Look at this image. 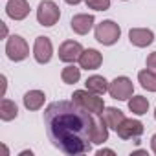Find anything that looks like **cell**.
Here are the masks:
<instances>
[{"instance_id": "obj_18", "label": "cell", "mask_w": 156, "mask_h": 156, "mask_svg": "<svg viewBox=\"0 0 156 156\" xmlns=\"http://www.w3.org/2000/svg\"><path fill=\"white\" fill-rule=\"evenodd\" d=\"M127 105H129V110L136 116H143L149 112V99L143 96H132L127 101Z\"/></svg>"}, {"instance_id": "obj_30", "label": "cell", "mask_w": 156, "mask_h": 156, "mask_svg": "<svg viewBox=\"0 0 156 156\" xmlns=\"http://www.w3.org/2000/svg\"><path fill=\"white\" fill-rule=\"evenodd\" d=\"M154 119H156V108H154Z\"/></svg>"}, {"instance_id": "obj_24", "label": "cell", "mask_w": 156, "mask_h": 156, "mask_svg": "<svg viewBox=\"0 0 156 156\" xmlns=\"http://www.w3.org/2000/svg\"><path fill=\"white\" fill-rule=\"evenodd\" d=\"M103 154H110V156H114V151H112V149H99V151H98V156H103Z\"/></svg>"}, {"instance_id": "obj_10", "label": "cell", "mask_w": 156, "mask_h": 156, "mask_svg": "<svg viewBox=\"0 0 156 156\" xmlns=\"http://www.w3.org/2000/svg\"><path fill=\"white\" fill-rule=\"evenodd\" d=\"M129 41L136 48H147L154 42V33L149 28H132L129 31Z\"/></svg>"}, {"instance_id": "obj_23", "label": "cell", "mask_w": 156, "mask_h": 156, "mask_svg": "<svg viewBox=\"0 0 156 156\" xmlns=\"http://www.w3.org/2000/svg\"><path fill=\"white\" fill-rule=\"evenodd\" d=\"M145 66H147L151 72H154V73H156V51L149 53V57H147V61H145Z\"/></svg>"}, {"instance_id": "obj_12", "label": "cell", "mask_w": 156, "mask_h": 156, "mask_svg": "<svg viewBox=\"0 0 156 156\" xmlns=\"http://www.w3.org/2000/svg\"><path fill=\"white\" fill-rule=\"evenodd\" d=\"M6 15L13 20H24L30 15V4L28 0H8L6 4Z\"/></svg>"}, {"instance_id": "obj_2", "label": "cell", "mask_w": 156, "mask_h": 156, "mask_svg": "<svg viewBox=\"0 0 156 156\" xmlns=\"http://www.w3.org/2000/svg\"><path fill=\"white\" fill-rule=\"evenodd\" d=\"M72 101L73 103H77L81 108H85L87 112H90V114H103V110H105V101H103V98H99L98 94H94V92H90V90H75L73 94H72Z\"/></svg>"}, {"instance_id": "obj_4", "label": "cell", "mask_w": 156, "mask_h": 156, "mask_svg": "<svg viewBox=\"0 0 156 156\" xmlns=\"http://www.w3.org/2000/svg\"><path fill=\"white\" fill-rule=\"evenodd\" d=\"M61 19V9L53 0H42L37 8V20L44 28H51L59 22Z\"/></svg>"}, {"instance_id": "obj_22", "label": "cell", "mask_w": 156, "mask_h": 156, "mask_svg": "<svg viewBox=\"0 0 156 156\" xmlns=\"http://www.w3.org/2000/svg\"><path fill=\"white\" fill-rule=\"evenodd\" d=\"M85 4L94 11H107L110 8V0H85Z\"/></svg>"}, {"instance_id": "obj_11", "label": "cell", "mask_w": 156, "mask_h": 156, "mask_svg": "<svg viewBox=\"0 0 156 156\" xmlns=\"http://www.w3.org/2000/svg\"><path fill=\"white\" fill-rule=\"evenodd\" d=\"M94 22H96L94 15H90V13H79V15H73V17H72L70 28H72V31L77 33V35H87V33L94 28Z\"/></svg>"}, {"instance_id": "obj_7", "label": "cell", "mask_w": 156, "mask_h": 156, "mask_svg": "<svg viewBox=\"0 0 156 156\" xmlns=\"http://www.w3.org/2000/svg\"><path fill=\"white\" fill-rule=\"evenodd\" d=\"M33 57L39 64H48L53 57V44L48 37L41 35L35 39V44H33Z\"/></svg>"}, {"instance_id": "obj_15", "label": "cell", "mask_w": 156, "mask_h": 156, "mask_svg": "<svg viewBox=\"0 0 156 156\" xmlns=\"http://www.w3.org/2000/svg\"><path fill=\"white\" fill-rule=\"evenodd\" d=\"M44 99H46V96H44L42 90H30V92L24 94L22 103H24L26 110H31V112H33V110H41V108H42Z\"/></svg>"}, {"instance_id": "obj_27", "label": "cell", "mask_w": 156, "mask_h": 156, "mask_svg": "<svg viewBox=\"0 0 156 156\" xmlns=\"http://www.w3.org/2000/svg\"><path fill=\"white\" fill-rule=\"evenodd\" d=\"M151 149H152V152L156 154V134H152V138H151Z\"/></svg>"}, {"instance_id": "obj_5", "label": "cell", "mask_w": 156, "mask_h": 156, "mask_svg": "<svg viewBox=\"0 0 156 156\" xmlns=\"http://www.w3.org/2000/svg\"><path fill=\"white\" fill-rule=\"evenodd\" d=\"M6 55L13 62H20L30 55V46L24 37L20 35H11L6 41Z\"/></svg>"}, {"instance_id": "obj_21", "label": "cell", "mask_w": 156, "mask_h": 156, "mask_svg": "<svg viewBox=\"0 0 156 156\" xmlns=\"http://www.w3.org/2000/svg\"><path fill=\"white\" fill-rule=\"evenodd\" d=\"M108 127H107V123L103 121V119H96V123H94V130H92V143H96V145H101V143H105L107 140H108Z\"/></svg>"}, {"instance_id": "obj_16", "label": "cell", "mask_w": 156, "mask_h": 156, "mask_svg": "<svg viewBox=\"0 0 156 156\" xmlns=\"http://www.w3.org/2000/svg\"><path fill=\"white\" fill-rule=\"evenodd\" d=\"M85 85H87V90H90V92H94L98 96H103V94L108 92V85L110 83L105 79L103 75H90L85 81Z\"/></svg>"}, {"instance_id": "obj_20", "label": "cell", "mask_w": 156, "mask_h": 156, "mask_svg": "<svg viewBox=\"0 0 156 156\" xmlns=\"http://www.w3.org/2000/svg\"><path fill=\"white\" fill-rule=\"evenodd\" d=\"M61 79H62V83H66V85H75V83H79V79H81V66L77 68L73 62L68 64V66H64L62 72H61Z\"/></svg>"}, {"instance_id": "obj_6", "label": "cell", "mask_w": 156, "mask_h": 156, "mask_svg": "<svg viewBox=\"0 0 156 156\" xmlns=\"http://www.w3.org/2000/svg\"><path fill=\"white\" fill-rule=\"evenodd\" d=\"M108 94L112 99H118V101H129L132 96H134V85L129 77L125 75H119L116 77L114 81H110L108 85Z\"/></svg>"}, {"instance_id": "obj_13", "label": "cell", "mask_w": 156, "mask_h": 156, "mask_svg": "<svg viewBox=\"0 0 156 156\" xmlns=\"http://www.w3.org/2000/svg\"><path fill=\"white\" fill-rule=\"evenodd\" d=\"M103 64V55L94 50V48H88V50H83L81 57H79V66L81 70H98L99 66Z\"/></svg>"}, {"instance_id": "obj_26", "label": "cell", "mask_w": 156, "mask_h": 156, "mask_svg": "<svg viewBox=\"0 0 156 156\" xmlns=\"http://www.w3.org/2000/svg\"><path fill=\"white\" fill-rule=\"evenodd\" d=\"M0 26H2V39H8V26H6V22H0Z\"/></svg>"}, {"instance_id": "obj_3", "label": "cell", "mask_w": 156, "mask_h": 156, "mask_svg": "<svg viewBox=\"0 0 156 156\" xmlns=\"http://www.w3.org/2000/svg\"><path fill=\"white\" fill-rule=\"evenodd\" d=\"M94 37H96V41H98L99 44H103V46H112V44H116V42L119 41V37H121V28H119V24H116L114 20H103V22H99V24L96 26Z\"/></svg>"}, {"instance_id": "obj_29", "label": "cell", "mask_w": 156, "mask_h": 156, "mask_svg": "<svg viewBox=\"0 0 156 156\" xmlns=\"http://www.w3.org/2000/svg\"><path fill=\"white\" fill-rule=\"evenodd\" d=\"M26 154H30V156H31L33 152H31V151H22V152H20V156H26Z\"/></svg>"}, {"instance_id": "obj_19", "label": "cell", "mask_w": 156, "mask_h": 156, "mask_svg": "<svg viewBox=\"0 0 156 156\" xmlns=\"http://www.w3.org/2000/svg\"><path fill=\"white\" fill-rule=\"evenodd\" d=\"M138 83H140L141 88H145L147 92H156V73L151 72L149 68L138 72Z\"/></svg>"}, {"instance_id": "obj_14", "label": "cell", "mask_w": 156, "mask_h": 156, "mask_svg": "<svg viewBox=\"0 0 156 156\" xmlns=\"http://www.w3.org/2000/svg\"><path fill=\"white\" fill-rule=\"evenodd\" d=\"M101 119L107 123L108 129L116 130V129L123 123L125 114H123L119 108H116V107H105V110H103V114H101Z\"/></svg>"}, {"instance_id": "obj_8", "label": "cell", "mask_w": 156, "mask_h": 156, "mask_svg": "<svg viewBox=\"0 0 156 156\" xmlns=\"http://www.w3.org/2000/svg\"><path fill=\"white\" fill-rule=\"evenodd\" d=\"M118 136L121 140H138L143 134V123L140 119H132V118H125L123 123L116 129Z\"/></svg>"}, {"instance_id": "obj_25", "label": "cell", "mask_w": 156, "mask_h": 156, "mask_svg": "<svg viewBox=\"0 0 156 156\" xmlns=\"http://www.w3.org/2000/svg\"><path fill=\"white\" fill-rule=\"evenodd\" d=\"M0 79H2V98H4V94H6V87H8V79H6V75H2Z\"/></svg>"}, {"instance_id": "obj_17", "label": "cell", "mask_w": 156, "mask_h": 156, "mask_svg": "<svg viewBox=\"0 0 156 156\" xmlns=\"http://www.w3.org/2000/svg\"><path fill=\"white\" fill-rule=\"evenodd\" d=\"M17 116H19V107H17V103L11 101V99H8V98H4L2 103H0V119H2V121H11V119H15Z\"/></svg>"}, {"instance_id": "obj_9", "label": "cell", "mask_w": 156, "mask_h": 156, "mask_svg": "<svg viewBox=\"0 0 156 156\" xmlns=\"http://www.w3.org/2000/svg\"><path fill=\"white\" fill-rule=\"evenodd\" d=\"M83 53V46L81 42H77V41H64L61 46H59V59L62 62H75V61H79Z\"/></svg>"}, {"instance_id": "obj_28", "label": "cell", "mask_w": 156, "mask_h": 156, "mask_svg": "<svg viewBox=\"0 0 156 156\" xmlns=\"http://www.w3.org/2000/svg\"><path fill=\"white\" fill-rule=\"evenodd\" d=\"M66 4H70V6H77V4H81V2H85V0H64Z\"/></svg>"}, {"instance_id": "obj_1", "label": "cell", "mask_w": 156, "mask_h": 156, "mask_svg": "<svg viewBox=\"0 0 156 156\" xmlns=\"http://www.w3.org/2000/svg\"><path fill=\"white\" fill-rule=\"evenodd\" d=\"M94 116L73 101H53L44 110V127L55 149L68 156L92 151Z\"/></svg>"}]
</instances>
